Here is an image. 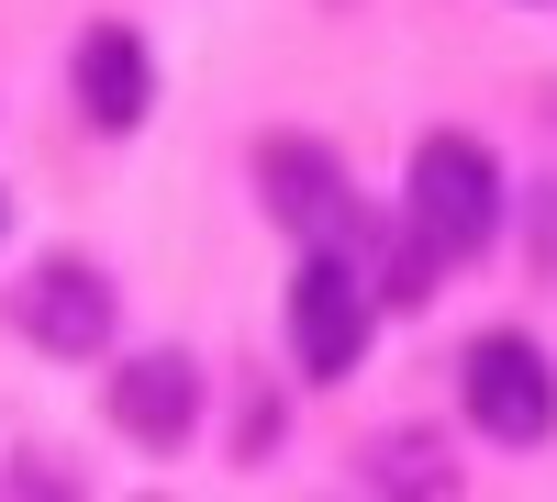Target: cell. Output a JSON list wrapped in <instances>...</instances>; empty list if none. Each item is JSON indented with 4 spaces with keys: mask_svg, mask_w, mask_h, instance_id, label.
Wrapping results in <instances>:
<instances>
[{
    "mask_svg": "<svg viewBox=\"0 0 557 502\" xmlns=\"http://www.w3.org/2000/svg\"><path fill=\"white\" fill-rule=\"evenodd\" d=\"M491 223H502L491 146H480V134H424V146H412V246L446 268V257H480Z\"/></svg>",
    "mask_w": 557,
    "mask_h": 502,
    "instance_id": "1",
    "label": "cell"
},
{
    "mask_svg": "<svg viewBox=\"0 0 557 502\" xmlns=\"http://www.w3.org/2000/svg\"><path fill=\"white\" fill-rule=\"evenodd\" d=\"M457 391H469L480 436H502V446L557 436V380H546V357H535L524 335H480V346H469V369H457Z\"/></svg>",
    "mask_w": 557,
    "mask_h": 502,
    "instance_id": "2",
    "label": "cell"
},
{
    "mask_svg": "<svg viewBox=\"0 0 557 502\" xmlns=\"http://www.w3.org/2000/svg\"><path fill=\"white\" fill-rule=\"evenodd\" d=\"M290 346H301L312 380H346L357 346H368V280H357L335 246H312L301 280H290Z\"/></svg>",
    "mask_w": 557,
    "mask_h": 502,
    "instance_id": "3",
    "label": "cell"
},
{
    "mask_svg": "<svg viewBox=\"0 0 557 502\" xmlns=\"http://www.w3.org/2000/svg\"><path fill=\"white\" fill-rule=\"evenodd\" d=\"M257 168H268V212H290L312 246H335V257L368 246V212L346 201V179H335V157H323V146H301V134H290V146H268Z\"/></svg>",
    "mask_w": 557,
    "mask_h": 502,
    "instance_id": "4",
    "label": "cell"
},
{
    "mask_svg": "<svg viewBox=\"0 0 557 502\" xmlns=\"http://www.w3.org/2000/svg\"><path fill=\"white\" fill-rule=\"evenodd\" d=\"M23 335L57 346V357H101V335H112V291H101V268H78V257L34 268V291H23Z\"/></svg>",
    "mask_w": 557,
    "mask_h": 502,
    "instance_id": "5",
    "label": "cell"
},
{
    "mask_svg": "<svg viewBox=\"0 0 557 502\" xmlns=\"http://www.w3.org/2000/svg\"><path fill=\"white\" fill-rule=\"evenodd\" d=\"M201 414V369L190 357H134V369H112V425L146 436V446H178Z\"/></svg>",
    "mask_w": 557,
    "mask_h": 502,
    "instance_id": "6",
    "label": "cell"
},
{
    "mask_svg": "<svg viewBox=\"0 0 557 502\" xmlns=\"http://www.w3.org/2000/svg\"><path fill=\"white\" fill-rule=\"evenodd\" d=\"M78 101H89V123L101 134H123V123H146V101H157V78H146V45H134L123 23H101L78 45Z\"/></svg>",
    "mask_w": 557,
    "mask_h": 502,
    "instance_id": "7",
    "label": "cell"
}]
</instances>
